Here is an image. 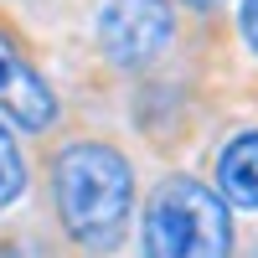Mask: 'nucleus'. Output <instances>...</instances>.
Returning a JSON list of instances; mask_svg holds the SVG:
<instances>
[{
  "label": "nucleus",
  "instance_id": "obj_7",
  "mask_svg": "<svg viewBox=\"0 0 258 258\" xmlns=\"http://www.w3.org/2000/svg\"><path fill=\"white\" fill-rule=\"evenodd\" d=\"M243 36H248V47L258 52V0H243Z\"/></svg>",
  "mask_w": 258,
  "mask_h": 258
},
{
  "label": "nucleus",
  "instance_id": "obj_8",
  "mask_svg": "<svg viewBox=\"0 0 258 258\" xmlns=\"http://www.w3.org/2000/svg\"><path fill=\"white\" fill-rule=\"evenodd\" d=\"M186 6H222V0H186Z\"/></svg>",
  "mask_w": 258,
  "mask_h": 258
},
{
  "label": "nucleus",
  "instance_id": "obj_2",
  "mask_svg": "<svg viewBox=\"0 0 258 258\" xmlns=\"http://www.w3.org/2000/svg\"><path fill=\"white\" fill-rule=\"evenodd\" d=\"M227 202L191 176H170L145 207V258H227Z\"/></svg>",
  "mask_w": 258,
  "mask_h": 258
},
{
  "label": "nucleus",
  "instance_id": "obj_4",
  "mask_svg": "<svg viewBox=\"0 0 258 258\" xmlns=\"http://www.w3.org/2000/svg\"><path fill=\"white\" fill-rule=\"evenodd\" d=\"M0 114H11L21 129H47L57 119V98L41 83V73L0 36Z\"/></svg>",
  "mask_w": 258,
  "mask_h": 258
},
{
  "label": "nucleus",
  "instance_id": "obj_6",
  "mask_svg": "<svg viewBox=\"0 0 258 258\" xmlns=\"http://www.w3.org/2000/svg\"><path fill=\"white\" fill-rule=\"evenodd\" d=\"M21 186H26V165H21V150L11 140V129L0 124V207H11L21 197Z\"/></svg>",
  "mask_w": 258,
  "mask_h": 258
},
{
  "label": "nucleus",
  "instance_id": "obj_3",
  "mask_svg": "<svg viewBox=\"0 0 258 258\" xmlns=\"http://www.w3.org/2000/svg\"><path fill=\"white\" fill-rule=\"evenodd\" d=\"M176 16L165 0H109L98 11V47L119 68H145L170 47Z\"/></svg>",
  "mask_w": 258,
  "mask_h": 258
},
{
  "label": "nucleus",
  "instance_id": "obj_1",
  "mask_svg": "<svg viewBox=\"0 0 258 258\" xmlns=\"http://www.w3.org/2000/svg\"><path fill=\"white\" fill-rule=\"evenodd\" d=\"M52 197L73 243L114 248L135 207V176L114 145H68L52 165Z\"/></svg>",
  "mask_w": 258,
  "mask_h": 258
},
{
  "label": "nucleus",
  "instance_id": "obj_5",
  "mask_svg": "<svg viewBox=\"0 0 258 258\" xmlns=\"http://www.w3.org/2000/svg\"><path fill=\"white\" fill-rule=\"evenodd\" d=\"M217 186H222V202L248 207V212L258 207V129L238 135L217 155Z\"/></svg>",
  "mask_w": 258,
  "mask_h": 258
}]
</instances>
